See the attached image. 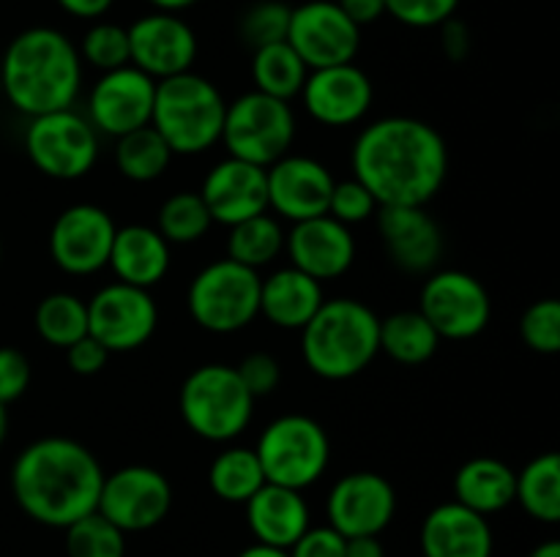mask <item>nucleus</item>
Wrapping results in <instances>:
<instances>
[{
  "label": "nucleus",
  "mask_w": 560,
  "mask_h": 557,
  "mask_svg": "<svg viewBox=\"0 0 560 557\" xmlns=\"http://www.w3.org/2000/svg\"><path fill=\"white\" fill-rule=\"evenodd\" d=\"M350 167L381 208H427L446 183L448 147L435 126L392 115L364 126L355 137Z\"/></svg>",
  "instance_id": "1"
},
{
  "label": "nucleus",
  "mask_w": 560,
  "mask_h": 557,
  "mask_svg": "<svg viewBox=\"0 0 560 557\" xmlns=\"http://www.w3.org/2000/svg\"><path fill=\"white\" fill-rule=\"evenodd\" d=\"M104 475L96 453L82 442L71 437H42L14 459L11 491L33 522L66 530L96 511Z\"/></svg>",
  "instance_id": "2"
},
{
  "label": "nucleus",
  "mask_w": 560,
  "mask_h": 557,
  "mask_svg": "<svg viewBox=\"0 0 560 557\" xmlns=\"http://www.w3.org/2000/svg\"><path fill=\"white\" fill-rule=\"evenodd\" d=\"M0 85L27 118L71 109L82 87L80 49L58 27H27L5 47Z\"/></svg>",
  "instance_id": "3"
},
{
  "label": "nucleus",
  "mask_w": 560,
  "mask_h": 557,
  "mask_svg": "<svg viewBox=\"0 0 560 557\" xmlns=\"http://www.w3.org/2000/svg\"><path fill=\"white\" fill-rule=\"evenodd\" d=\"M381 353V317L355 298L323 300L301 328V355L312 375L323 380H350Z\"/></svg>",
  "instance_id": "4"
},
{
  "label": "nucleus",
  "mask_w": 560,
  "mask_h": 557,
  "mask_svg": "<svg viewBox=\"0 0 560 557\" xmlns=\"http://www.w3.org/2000/svg\"><path fill=\"white\" fill-rule=\"evenodd\" d=\"M224 112L222 91L202 74L184 71L156 82L151 126L173 156H200L222 140Z\"/></svg>",
  "instance_id": "5"
},
{
  "label": "nucleus",
  "mask_w": 560,
  "mask_h": 557,
  "mask_svg": "<svg viewBox=\"0 0 560 557\" xmlns=\"http://www.w3.org/2000/svg\"><path fill=\"white\" fill-rule=\"evenodd\" d=\"M178 410L197 437L208 442H233L252 424L255 399L244 388L235 366L202 364L180 386Z\"/></svg>",
  "instance_id": "6"
},
{
  "label": "nucleus",
  "mask_w": 560,
  "mask_h": 557,
  "mask_svg": "<svg viewBox=\"0 0 560 557\" xmlns=\"http://www.w3.org/2000/svg\"><path fill=\"white\" fill-rule=\"evenodd\" d=\"M266 484L304 491L331 462V440L326 429L310 415H279L262 429L255 448Z\"/></svg>",
  "instance_id": "7"
},
{
  "label": "nucleus",
  "mask_w": 560,
  "mask_h": 557,
  "mask_svg": "<svg viewBox=\"0 0 560 557\" xmlns=\"http://www.w3.org/2000/svg\"><path fill=\"white\" fill-rule=\"evenodd\" d=\"M186 304L202 331L238 333L260 317V276L224 257L191 278Z\"/></svg>",
  "instance_id": "8"
},
{
  "label": "nucleus",
  "mask_w": 560,
  "mask_h": 557,
  "mask_svg": "<svg viewBox=\"0 0 560 557\" xmlns=\"http://www.w3.org/2000/svg\"><path fill=\"white\" fill-rule=\"evenodd\" d=\"M224 147L233 158L271 167L288 156L295 142V112L290 102L266 96L260 91L244 93L228 104L222 126Z\"/></svg>",
  "instance_id": "9"
},
{
  "label": "nucleus",
  "mask_w": 560,
  "mask_h": 557,
  "mask_svg": "<svg viewBox=\"0 0 560 557\" xmlns=\"http://www.w3.org/2000/svg\"><path fill=\"white\" fill-rule=\"evenodd\" d=\"M25 153L47 178H85L98 158V131L74 107L36 115L25 131Z\"/></svg>",
  "instance_id": "10"
},
{
  "label": "nucleus",
  "mask_w": 560,
  "mask_h": 557,
  "mask_svg": "<svg viewBox=\"0 0 560 557\" xmlns=\"http://www.w3.org/2000/svg\"><path fill=\"white\" fill-rule=\"evenodd\" d=\"M419 311L441 339H476L492 320V300L485 284L468 271H432L419 295Z\"/></svg>",
  "instance_id": "11"
},
{
  "label": "nucleus",
  "mask_w": 560,
  "mask_h": 557,
  "mask_svg": "<svg viewBox=\"0 0 560 557\" xmlns=\"http://www.w3.org/2000/svg\"><path fill=\"white\" fill-rule=\"evenodd\" d=\"M156 325L159 306L151 289L113 282L88 300V333L109 355L145 347Z\"/></svg>",
  "instance_id": "12"
},
{
  "label": "nucleus",
  "mask_w": 560,
  "mask_h": 557,
  "mask_svg": "<svg viewBox=\"0 0 560 557\" xmlns=\"http://www.w3.org/2000/svg\"><path fill=\"white\" fill-rule=\"evenodd\" d=\"M173 486L167 475L148 464H129L104 475L96 511L124 533H142L167 519Z\"/></svg>",
  "instance_id": "13"
},
{
  "label": "nucleus",
  "mask_w": 560,
  "mask_h": 557,
  "mask_svg": "<svg viewBox=\"0 0 560 557\" xmlns=\"http://www.w3.org/2000/svg\"><path fill=\"white\" fill-rule=\"evenodd\" d=\"M284 42L299 52L306 69L353 63L361 49V27L345 16L337 0H306L290 11Z\"/></svg>",
  "instance_id": "14"
},
{
  "label": "nucleus",
  "mask_w": 560,
  "mask_h": 557,
  "mask_svg": "<svg viewBox=\"0 0 560 557\" xmlns=\"http://www.w3.org/2000/svg\"><path fill=\"white\" fill-rule=\"evenodd\" d=\"M115 229L113 216L93 202L66 208L49 229V257L69 276H93L107 268Z\"/></svg>",
  "instance_id": "15"
},
{
  "label": "nucleus",
  "mask_w": 560,
  "mask_h": 557,
  "mask_svg": "<svg viewBox=\"0 0 560 557\" xmlns=\"http://www.w3.org/2000/svg\"><path fill=\"white\" fill-rule=\"evenodd\" d=\"M156 80L135 66L104 71L88 93V115L93 129L107 137H124L129 131L151 126Z\"/></svg>",
  "instance_id": "16"
},
{
  "label": "nucleus",
  "mask_w": 560,
  "mask_h": 557,
  "mask_svg": "<svg viewBox=\"0 0 560 557\" xmlns=\"http://www.w3.org/2000/svg\"><path fill=\"white\" fill-rule=\"evenodd\" d=\"M129 60L135 69L145 71L151 80L191 71L197 60V33L180 14L151 11L131 22L129 27Z\"/></svg>",
  "instance_id": "17"
},
{
  "label": "nucleus",
  "mask_w": 560,
  "mask_h": 557,
  "mask_svg": "<svg viewBox=\"0 0 560 557\" xmlns=\"http://www.w3.org/2000/svg\"><path fill=\"white\" fill-rule=\"evenodd\" d=\"M328 524L345 538L381 535L397 513V491L386 475L355 470L339 478L328 491Z\"/></svg>",
  "instance_id": "18"
},
{
  "label": "nucleus",
  "mask_w": 560,
  "mask_h": 557,
  "mask_svg": "<svg viewBox=\"0 0 560 557\" xmlns=\"http://www.w3.org/2000/svg\"><path fill=\"white\" fill-rule=\"evenodd\" d=\"M372 98H375V87H372L370 74L355 63L310 71L301 87V102L310 118L331 129L359 123L370 112Z\"/></svg>",
  "instance_id": "19"
},
{
  "label": "nucleus",
  "mask_w": 560,
  "mask_h": 557,
  "mask_svg": "<svg viewBox=\"0 0 560 557\" xmlns=\"http://www.w3.org/2000/svg\"><path fill=\"white\" fill-rule=\"evenodd\" d=\"M268 211L288 222L326 216L331 200L334 175L323 162L312 156H282L266 169Z\"/></svg>",
  "instance_id": "20"
},
{
  "label": "nucleus",
  "mask_w": 560,
  "mask_h": 557,
  "mask_svg": "<svg viewBox=\"0 0 560 557\" xmlns=\"http://www.w3.org/2000/svg\"><path fill=\"white\" fill-rule=\"evenodd\" d=\"M377 233L394 265L405 273H432L443 254L441 224L416 205H383L375 213Z\"/></svg>",
  "instance_id": "21"
},
{
  "label": "nucleus",
  "mask_w": 560,
  "mask_h": 557,
  "mask_svg": "<svg viewBox=\"0 0 560 557\" xmlns=\"http://www.w3.org/2000/svg\"><path fill=\"white\" fill-rule=\"evenodd\" d=\"M284 251L290 265L323 284L350 271L355 262V238L350 227L326 213L295 222L290 233H284Z\"/></svg>",
  "instance_id": "22"
},
{
  "label": "nucleus",
  "mask_w": 560,
  "mask_h": 557,
  "mask_svg": "<svg viewBox=\"0 0 560 557\" xmlns=\"http://www.w3.org/2000/svg\"><path fill=\"white\" fill-rule=\"evenodd\" d=\"M200 197L213 222L224 227L260 216L268 211L266 167L233 156L222 158L202 180Z\"/></svg>",
  "instance_id": "23"
},
{
  "label": "nucleus",
  "mask_w": 560,
  "mask_h": 557,
  "mask_svg": "<svg viewBox=\"0 0 560 557\" xmlns=\"http://www.w3.org/2000/svg\"><path fill=\"white\" fill-rule=\"evenodd\" d=\"M421 557H492L487 517L457 500L432 508L421 524Z\"/></svg>",
  "instance_id": "24"
},
{
  "label": "nucleus",
  "mask_w": 560,
  "mask_h": 557,
  "mask_svg": "<svg viewBox=\"0 0 560 557\" xmlns=\"http://www.w3.org/2000/svg\"><path fill=\"white\" fill-rule=\"evenodd\" d=\"M246 506V524L257 544L290 549L310 528V506L304 495L288 486L262 484Z\"/></svg>",
  "instance_id": "25"
},
{
  "label": "nucleus",
  "mask_w": 560,
  "mask_h": 557,
  "mask_svg": "<svg viewBox=\"0 0 560 557\" xmlns=\"http://www.w3.org/2000/svg\"><path fill=\"white\" fill-rule=\"evenodd\" d=\"M170 260H173V251L156 227L126 224L115 229L107 268H113L118 282L151 289L167 276Z\"/></svg>",
  "instance_id": "26"
},
{
  "label": "nucleus",
  "mask_w": 560,
  "mask_h": 557,
  "mask_svg": "<svg viewBox=\"0 0 560 557\" xmlns=\"http://www.w3.org/2000/svg\"><path fill=\"white\" fill-rule=\"evenodd\" d=\"M323 300V284L293 265L260 278V315L282 331H301L315 317Z\"/></svg>",
  "instance_id": "27"
},
{
  "label": "nucleus",
  "mask_w": 560,
  "mask_h": 557,
  "mask_svg": "<svg viewBox=\"0 0 560 557\" xmlns=\"http://www.w3.org/2000/svg\"><path fill=\"white\" fill-rule=\"evenodd\" d=\"M517 491V473L495 457H474L454 475V500L481 517L506 511Z\"/></svg>",
  "instance_id": "28"
},
{
  "label": "nucleus",
  "mask_w": 560,
  "mask_h": 557,
  "mask_svg": "<svg viewBox=\"0 0 560 557\" xmlns=\"http://www.w3.org/2000/svg\"><path fill=\"white\" fill-rule=\"evenodd\" d=\"M443 339L419 309L394 311L381 320V353L402 366H421L438 353Z\"/></svg>",
  "instance_id": "29"
},
{
  "label": "nucleus",
  "mask_w": 560,
  "mask_h": 557,
  "mask_svg": "<svg viewBox=\"0 0 560 557\" xmlns=\"http://www.w3.org/2000/svg\"><path fill=\"white\" fill-rule=\"evenodd\" d=\"M514 502L523 506L528 517L545 524H556L560 519V459L556 451L539 453L517 473V491Z\"/></svg>",
  "instance_id": "30"
},
{
  "label": "nucleus",
  "mask_w": 560,
  "mask_h": 557,
  "mask_svg": "<svg viewBox=\"0 0 560 557\" xmlns=\"http://www.w3.org/2000/svg\"><path fill=\"white\" fill-rule=\"evenodd\" d=\"M306 74H310V69H306L304 60L299 58V52L288 42H277L255 49V58H252L255 91L266 93V96L293 102L295 96H301Z\"/></svg>",
  "instance_id": "31"
},
{
  "label": "nucleus",
  "mask_w": 560,
  "mask_h": 557,
  "mask_svg": "<svg viewBox=\"0 0 560 557\" xmlns=\"http://www.w3.org/2000/svg\"><path fill=\"white\" fill-rule=\"evenodd\" d=\"M170 162H173V151L153 126H142L115 140V167L135 183L159 180L167 173Z\"/></svg>",
  "instance_id": "32"
},
{
  "label": "nucleus",
  "mask_w": 560,
  "mask_h": 557,
  "mask_svg": "<svg viewBox=\"0 0 560 557\" xmlns=\"http://www.w3.org/2000/svg\"><path fill=\"white\" fill-rule=\"evenodd\" d=\"M208 484H211L213 495L224 502H241L244 506L262 484L260 459H257L255 448L230 446L219 453L208 470Z\"/></svg>",
  "instance_id": "33"
},
{
  "label": "nucleus",
  "mask_w": 560,
  "mask_h": 557,
  "mask_svg": "<svg viewBox=\"0 0 560 557\" xmlns=\"http://www.w3.org/2000/svg\"><path fill=\"white\" fill-rule=\"evenodd\" d=\"M279 251H284V229L279 218L268 211L230 227L228 257L238 265L257 271L262 265H271Z\"/></svg>",
  "instance_id": "34"
},
{
  "label": "nucleus",
  "mask_w": 560,
  "mask_h": 557,
  "mask_svg": "<svg viewBox=\"0 0 560 557\" xmlns=\"http://www.w3.org/2000/svg\"><path fill=\"white\" fill-rule=\"evenodd\" d=\"M36 331L52 347H71L88 333V304L71 293H49L36 306Z\"/></svg>",
  "instance_id": "35"
},
{
  "label": "nucleus",
  "mask_w": 560,
  "mask_h": 557,
  "mask_svg": "<svg viewBox=\"0 0 560 557\" xmlns=\"http://www.w3.org/2000/svg\"><path fill=\"white\" fill-rule=\"evenodd\" d=\"M211 224V211L202 202L200 191H178L159 208L156 229L167 244H197L206 238Z\"/></svg>",
  "instance_id": "36"
},
{
  "label": "nucleus",
  "mask_w": 560,
  "mask_h": 557,
  "mask_svg": "<svg viewBox=\"0 0 560 557\" xmlns=\"http://www.w3.org/2000/svg\"><path fill=\"white\" fill-rule=\"evenodd\" d=\"M66 555L69 557H124L126 533L109 519L93 511L66 528Z\"/></svg>",
  "instance_id": "37"
},
{
  "label": "nucleus",
  "mask_w": 560,
  "mask_h": 557,
  "mask_svg": "<svg viewBox=\"0 0 560 557\" xmlns=\"http://www.w3.org/2000/svg\"><path fill=\"white\" fill-rule=\"evenodd\" d=\"M80 58L82 63L93 66L104 74V71L120 69V66H129V31L118 22H104L96 20L85 31L80 42Z\"/></svg>",
  "instance_id": "38"
},
{
  "label": "nucleus",
  "mask_w": 560,
  "mask_h": 557,
  "mask_svg": "<svg viewBox=\"0 0 560 557\" xmlns=\"http://www.w3.org/2000/svg\"><path fill=\"white\" fill-rule=\"evenodd\" d=\"M290 5L282 0H257L244 11L238 22L241 42L255 52V49L268 47L288 38L290 27Z\"/></svg>",
  "instance_id": "39"
},
{
  "label": "nucleus",
  "mask_w": 560,
  "mask_h": 557,
  "mask_svg": "<svg viewBox=\"0 0 560 557\" xmlns=\"http://www.w3.org/2000/svg\"><path fill=\"white\" fill-rule=\"evenodd\" d=\"M520 336L525 347L539 355H556L560 349V304L556 298H541L523 311Z\"/></svg>",
  "instance_id": "40"
},
{
  "label": "nucleus",
  "mask_w": 560,
  "mask_h": 557,
  "mask_svg": "<svg viewBox=\"0 0 560 557\" xmlns=\"http://www.w3.org/2000/svg\"><path fill=\"white\" fill-rule=\"evenodd\" d=\"M377 200L372 197V191L364 183H359L355 178L337 180L331 189V200H328V216L342 222L345 227H353V224L370 222L377 213Z\"/></svg>",
  "instance_id": "41"
},
{
  "label": "nucleus",
  "mask_w": 560,
  "mask_h": 557,
  "mask_svg": "<svg viewBox=\"0 0 560 557\" xmlns=\"http://www.w3.org/2000/svg\"><path fill=\"white\" fill-rule=\"evenodd\" d=\"M386 14L408 27H441L457 14L459 0H383Z\"/></svg>",
  "instance_id": "42"
},
{
  "label": "nucleus",
  "mask_w": 560,
  "mask_h": 557,
  "mask_svg": "<svg viewBox=\"0 0 560 557\" xmlns=\"http://www.w3.org/2000/svg\"><path fill=\"white\" fill-rule=\"evenodd\" d=\"M235 371H238L241 382L252 393V399L271 396L282 382V364L271 353H249L235 366Z\"/></svg>",
  "instance_id": "43"
},
{
  "label": "nucleus",
  "mask_w": 560,
  "mask_h": 557,
  "mask_svg": "<svg viewBox=\"0 0 560 557\" xmlns=\"http://www.w3.org/2000/svg\"><path fill=\"white\" fill-rule=\"evenodd\" d=\"M31 360L14 347H0V404H11L31 386Z\"/></svg>",
  "instance_id": "44"
},
{
  "label": "nucleus",
  "mask_w": 560,
  "mask_h": 557,
  "mask_svg": "<svg viewBox=\"0 0 560 557\" xmlns=\"http://www.w3.org/2000/svg\"><path fill=\"white\" fill-rule=\"evenodd\" d=\"M290 557H345V535L331 524L326 528H306V533L290 546Z\"/></svg>",
  "instance_id": "45"
},
{
  "label": "nucleus",
  "mask_w": 560,
  "mask_h": 557,
  "mask_svg": "<svg viewBox=\"0 0 560 557\" xmlns=\"http://www.w3.org/2000/svg\"><path fill=\"white\" fill-rule=\"evenodd\" d=\"M107 360L109 353L91 336V333H85V336L77 339L71 347H66V364H69V369L80 377L98 375V371L107 366Z\"/></svg>",
  "instance_id": "46"
},
{
  "label": "nucleus",
  "mask_w": 560,
  "mask_h": 557,
  "mask_svg": "<svg viewBox=\"0 0 560 557\" xmlns=\"http://www.w3.org/2000/svg\"><path fill=\"white\" fill-rule=\"evenodd\" d=\"M470 31L465 22H459L457 16H452V20H446L441 25V47H443V55H446L448 60H454V63H459V60L468 58L470 52Z\"/></svg>",
  "instance_id": "47"
},
{
  "label": "nucleus",
  "mask_w": 560,
  "mask_h": 557,
  "mask_svg": "<svg viewBox=\"0 0 560 557\" xmlns=\"http://www.w3.org/2000/svg\"><path fill=\"white\" fill-rule=\"evenodd\" d=\"M339 9L345 11L350 22H355L359 27L372 25V22L381 20L386 14V3L383 0H337Z\"/></svg>",
  "instance_id": "48"
},
{
  "label": "nucleus",
  "mask_w": 560,
  "mask_h": 557,
  "mask_svg": "<svg viewBox=\"0 0 560 557\" xmlns=\"http://www.w3.org/2000/svg\"><path fill=\"white\" fill-rule=\"evenodd\" d=\"M113 3L115 0H58L60 9L77 20H102L113 9Z\"/></svg>",
  "instance_id": "49"
},
{
  "label": "nucleus",
  "mask_w": 560,
  "mask_h": 557,
  "mask_svg": "<svg viewBox=\"0 0 560 557\" xmlns=\"http://www.w3.org/2000/svg\"><path fill=\"white\" fill-rule=\"evenodd\" d=\"M345 557H386V549L377 535H355L345 538Z\"/></svg>",
  "instance_id": "50"
},
{
  "label": "nucleus",
  "mask_w": 560,
  "mask_h": 557,
  "mask_svg": "<svg viewBox=\"0 0 560 557\" xmlns=\"http://www.w3.org/2000/svg\"><path fill=\"white\" fill-rule=\"evenodd\" d=\"M238 557H290L288 549H277V546H268V544H252L241 552Z\"/></svg>",
  "instance_id": "51"
},
{
  "label": "nucleus",
  "mask_w": 560,
  "mask_h": 557,
  "mask_svg": "<svg viewBox=\"0 0 560 557\" xmlns=\"http://www.w3.org/2000/svg\"><path fill=\"white\" fill-rule=\"evenodd\" d=\"M153 5V11H167V14H180V11L191 9L200 0H148Z\"/></svg>",
  "instance_id": "52"
},
{
  "label": "nucleus",
  "mask_w": 560,
  "mask_h": 557,
  "mask_svg": "<svg viewBox=\"0 0 560 557\" xmlns=\"http://www.w3.org/2000/svg\"><path fill=\"white\" fill-rule=\"evenodd\" d=\"M528 557H560V544L558 541H545V544L536 546Z\"/></svg>",
  "instance_id": "53"
},
{
  "label": "nucleus",
  "mask_w": 560,
  "mask_h": 557,
  "mask_svg": "<svg viewBox=\"0 0 560 557\" xmlns=\"http://www.w3.org/2000/svg\"><path fill=\"white\" fill-rule=\"evenodd\" d=\"M5 435H9V410L5 404H0V446L5 442Z\"/></svg>",
  "instance_id": "54"
},
{
  "label": "nucleus",
  "mask_w": 560,
  "mask_h": 557,
  "mask_svg": "<svg viewBox=\"0 0 560 557\" xmlns=\"http://www.w3.org/2000/svg\"><path fill=\"white\" fill-rule=\"evenodd\" d=\"M0 260H3V244H0Z\"/></svg>",
  "instance_id": "55"
},
{
  "label": "nucleus",
  "mask_w": 560,
  "mask_h": 557,
  "mask_svg": "<svg viewBox=\"0 0 560 557\" xmlns=\"http://www.w3.org/2000/svg\"><path fill=\"white\" fill-rule=\"evenodd\" d=\"M0 96H3V85H0Z\"/></svg>",
  "instance_id": "56"
}]
</instances>
